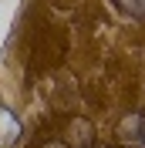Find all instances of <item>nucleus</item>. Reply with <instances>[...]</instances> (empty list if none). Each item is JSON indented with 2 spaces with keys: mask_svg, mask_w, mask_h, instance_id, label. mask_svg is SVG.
Instances as JSON below:
<instances>
[{
  "mask_svg": "<svg viewBox=\"0 0 145 148\" xmlns=\"http://www.w3.org/2000/svg\"><path fill=\"white\" fill-rule=\"evenodd\" d=\"M122 135L135 148H145V118H125L122 121Z\"/></svg>",
  "mask_w": 145,
  "mask_h": 148,
  "instance_id": "nucleus-1",
  "label": "nucleus"
},
{
  "mask_svg": "<svg viewBox=\"0 0 145 148\" xmlns=\"http://www.w3.org/2000/svg\"><path fill=\"white\" fill-rule=\"evenodd\" d=\"M125 10H132V14H138V17H145V0H118Z\"/></svg>",
  "mask_w": 145,
  "mask_h": 148,
  "instance_id": "nucleus-2",
  "label": "nucleus"
}]
</instances>
